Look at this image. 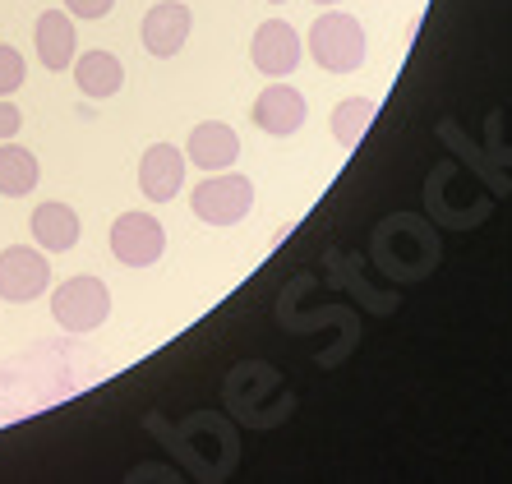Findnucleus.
Masks as SVG:
<instances>
[{"instance_id": "nucleus-8", "label": "nucleus", "mask_w": 512, "mask_h": 484, "mask_svg": "<svg viewBox=\"0 0 512 484\" xmlns=\"http://www.w3.org/2000/svg\"><path fill=\"white\" fill-rule=\"evenodd\" d=\"M305 116H310V107H305L300 88H286L282 79H273L254 97V125L263 134H273V139H291L305 125Z\"/></svg>"}, {"instance_id": "nucleus-11", "label": "nucleus", "mask_w": 512, "mask_h": 484, "mask_svg": "<svg viewBox=\"0 0 512 484\" xmlns=\"http://www.w3.org/2000/svg\"><path fill=\"white\" fill-rule=\"evenodd\" d=\"M185 157H190V166H199V171H231V162H240V139L222 120H203V125L190 130Z\"/></svg>"}, {"instance_id": "nucleus-4", "label": "nucleus", "mask_w": 512, "mask_h": 484, "mask_svg": "<svg viewBox=\"0 0 512 484\" xmlns=\"http://www.w3.org/2000/svg\"><path fill=\"white\" fill-rule=\"evenodd\" d=\"M51 291V263L42 245H10L0 249V300L10 305H28V300Z\"/></svg>"}, {"instance_id": "nucleus-19", "label": "nucleus", "mask_w": 512, "mask_h": 484, "mask_svg": "<svg viewBox=\"0 0 512 484\" xmlns=\"http://www.w3.org/2000/svg\"><path fill=\"white\" fill-rule=\"evenodd\" d=\"M314 5H319V10H323V5H328V10H333V5H337V0H314Z\"/></svg>"}, {"instance_id": "nucleus-3", "label": "nucleus", "mask_w": 512, "mask_h": 484, "mask_svg": "<svg viewBox=\"0 0 512 484\" xmlns=\"http://www.w3.org/2000/svg\"><path fill=\"white\" fill-rule=\"evenodd\" d=\"M190 208L208 226H236L254 208V185L250 176H236V171H203V180L190 194Z\"/></svg>"}, {"instance_id": "nucleus-10", "label": "nucleus", "mask_w": 512, "mask_h": 484, "mask_svg": "<svg viewBox=\"0 0 512 484\" xmlns=\"http://www.w3.org/2000/svg\"><path fill=\"white\" fill-rule=\"evenodd\" d=\"M33 42H37V60H42L51 74H65L74 60H79V56H74V51H79L74 14H70V10H47V14H37Z\"/></svg>"}, {"instance_id": "nucleus-2", "label": "nucleus", "mask_w": 512, "mask_h": 484, "mask_svg": "<svg viewBox=\"0 0 512 484\" xmlns=\"http://www.w3.org/2000/svg\"><path fill=\"white\" fill-rule=\"evenodd\" d=\"M51 319L65 332H93L111 319V291L102 277L93 272H79V277H65V282L51 291Z\"/></svg>"}, {"instance_id": "nucleus-16", "label": "nucleus", "mask_w": 512, "mask_h": 484, "mask_svg": "<svg viewBox=\"0 0 512 484\" xmlns=\"http://www.w3.org/2000/svg\"><path fill=\"white\" fill-rule=\"evenodd\" d=\"M24 74H28L24 51H14L10 42H0V97L19 93V88H24Z\"/></svg>"}, {"instance_id": "nucleus-17", "label": "nucleus", "mask_w": 512, "mask_h": 484, "mask_svg": "<svg viewBox=\"0 0 512 484\" xmlns=\"http://www.w3.org/2000/svg\"><path fill=\"white\" fill-rule=\"evenodd\" d=\"M111 5H116V0H65V10H70L74 19H107Z\"/></svg>"}, {"instance_id": "nucleus-1", "label": "nucleus", "mask_w": 512, "mask_h": 484, "mask_svg": "<svg viewBox=\"0 0 512 484\" xmlns=\"http://www.w3.org/2000/svg\"><path fill=\"white\" fill-rule=\"evenodd\" d=\"M305 51L314 56V65L328 74H356L365 65V28H360L356 14L328 10L310 24L305 37Z\"/></svg>"}, {"instance_id": "nucleus-5", "label": "nucleus", "mask_w": 512, "mask_h": 484, "mask_svg": "<svg viewBox=\"0 0 512 484\" xmlns=\"http://www.w3.org/2000/svg\"><path fill=\"white\" fill-rule=\"evenodd\" d=\"M111 254H116V263H125V268H153L157 259H162V249H167V231H162V222H157L153 213H120L116 222H111Z\"/></svg>"}, {"instance_id": "nucleus-12", "label": "nucleus", "mask_w": 512, "mask_h": 484, "mask_svg": "<svg viewBox=\"0 0 512 484\" xmlns=\"http://www.w3.org/2000/svg\"><path fill=\"white\" fill-rule=\"evenodd\" d=\"M33 240L47 254H70L74 245H79V236H84V222H79V213H74L70 203H56V199H47V203H37L33 208Z\"/></svg>"}, {"instance_id": "nucleus-9", "label": "nucleus", "mask_w": 512, "mask_h": 484, "mask_svg": "<svg viewBox=\"0 0 512 484\" xmlns=\"http://www.w3.org/2000/svg\"><path fill=\"white\" fill-rule=\"evenodd\" d=\"M185 166H190V157L180 153L176 143H153V148L143 153V162H139V189H143V199L171 203L180 189H185Z\"/></svg>"}, {"instance_id": "nucleus-18", "label": "nucleus", "mask_w": 512, "mask_h": 484, "mask_svg": "<svg viewBox=\"0 0 512 484\" xmlns=\"http://www.w3.org/2000/svg\"><path fill=\"white\" fill-rule=\"evenodd\" d=\"M19 125H24V111L14 107L10 97H0V143H10L19 134Z\"/></svg>"}, {"instance_id": "nucleus-6", "label": "nucleus", "mask_w": 512, "mask_h": 484, "mask_svg": "<svg viewBox=\"0 0 512 484\" xmlns=\"http://www.w3.org/2000/svg\"><path fill=\"white\" fill-rule=\"evenodd\" d=\"M305 60V42L286 19H263L250 37V65L268 79H291L296 65Z\"/></svg>"}, {"instance_id": "nucleus-14", "label": "nucleus", "mask_w": 512, "mask_h": 484, "mask_svg": "<svg viewBox=\"0 0 512 484\" xmlns=\"http://www.w3.org/2000/svg\"><path fill=\"white\" fill-rule=\"evenodd\" d=\"M37 180H42V166H37V157L28 153L24 143H0V194L5 199H28L37 189Z\"/></svg>"}, {"instance_id": "nucleus-13", "label": "nucleus", "mask_w": 512, "mask_h": 484, "mask_svg": "<svg viewBox=\"0 0 512 484\" xmlns=\"http://www.w3.org/2000/svg\"><path fill=\"white\" fill-rule=\"evenodd\" d=\"M74 83H79V93L93 97V102H107L125 88V65H120L111 51H84V56L74 60Z\"/></svg>"}, {"instance_id": "nucleus-7", "label": "nucleus", "mask_w": 512, "mask_h": 484, "mask_svg": "<svg viewBox=\"0 0 512 484\" xmlns=\"http://www.w3.org/2000/svg\"><path fill=\"white\" fill-rule=\"evenodd\" d=\"M190 28H194L190 5H180V0H157L153 10L143 14L139 37H143V47H148V56L171 60L185 42H190Z\"/></svg>"}, {"instance_id": "nucleus-20", "label": "nucleus", "mask_w": 512, "mask_h": 484, "mask_svg": "<svg viewBox=\"0 0 512 484\" xmlns=\"http://www.w3.org/2000/svg\"><path fill=\"white\" fill-rule=\"evenodd\" d=\"M268 5H286V0H268Z\"/></svg>"}, {"instance_id": "nucleus-15", "label": "nucleus", "mask_w": 512, "mask_h": 484, "mask_svg": "<svg viewBox=\"0 0 512 484\" xmlns=\"http://www.w3.org/2000/svg\"><path fill=\"white\" fill-rule=\"evenodd\" d=\"M374 116H379V102H370V97H346V102H337L333 107V139L342 143V148H360V139L370 134Z\"/></svg>"}]
</instances>
